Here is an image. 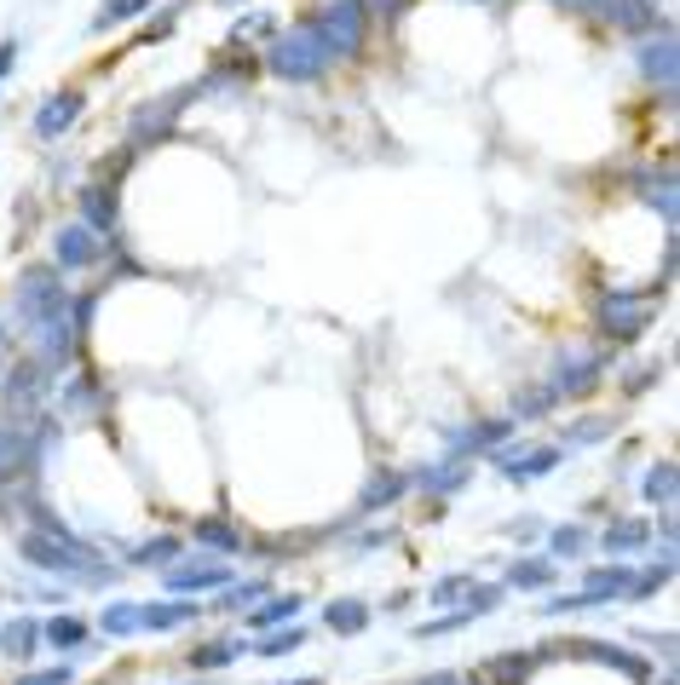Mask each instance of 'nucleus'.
<instances>
[{"mask_svg":"<svg viewBox=\"0 0 680 685\" xmlns=\"http://www.w3.org/2000/svg\"><path fill=\"white\" fill-rule=\"evenodd\" d=\"M0 645H7L12 657H24L29 645H35V628H29V622H17V628H7V634H0Z\"/></svg>","mask_w":680,"mask_h":685,"instance_id":"obj_1","label":"nucleus"},{"mask_svg":"<svg viewBox=\"0 0 680 685\" xmlns=\"http://www.w3.org/2000/svg\"><path fill=\"white\" fill-rule=\"evenodd\" d=\"M329 622L340 634H352V628H364V611H352V604H347V611H329Z\"/></svg>","mask_w":680,"mask_h":685,"instance_id":"obj_2","label":"nucleus"},{"mask_svg":"<svg viewBox=\"0 0 680 685\" xmlns=\"http://www.w3.org/2000/svg\"><path fill=\"white\" fill-rule=\"evenodd\" d=\"M226 657H231V645H208V651L196 657V662H203V669H214V662H226Z\"/></svg>","mask_w":680,"mask_h":685,"instance_id":"obj_3","label":"nucleus"},{"mask_svg":"<svg viewBox=\"0 0 680 685\" xmlns=\"http://www.w3.org/2000/svg\"><path fill=\"white\" fill-rule=\"evenodd\" d=\"M24 685H70V674L52 669V674H35V680H24Z\"/></svg>","mask_w":680,"mask_h":685,"instance_id":"obj_4","label":"nucleus"},{"mask_svg":"<svg viewBox=\"0 0 680 685\" xmlns=\"http://www.w3.org/2000/svg\"><path fill=\"white\" fill-rule=\"evenodd\" d=\"M427 685H456V680H450V674H433V680H427Z\"/></svg>","mask_w":680,"mask_h":685,"instance_id":"obj_5","label":"nucleus"},{"mask_svg":"<svg viewBox=\"0 0 680 685\" xmlns=\"http://www.w3.org/2000/svg\"><path fill=\"white\" fill-rule=\"evenodd\" d=\"M300 685H312V680H300Z\"/></svg>","mask_w":680,"mask_h":685,"instance_id":"obj_6","label":"nucleus"}]
</instances>
